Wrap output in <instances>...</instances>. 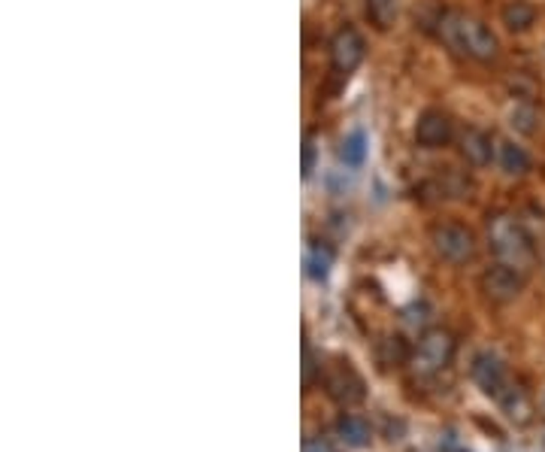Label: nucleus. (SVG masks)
<instances>
[{"instance_id": "nucleus-13", "label": "nucleus", "mask_w": 545, "mask_h": 452, "mask_svg": "<svg viewBox=\"0 0 545 452\" xmlns=\"http://www.w3.org/2000/svg\"><path fill=\"white\" fill-rule=\"evenodd\" d=\"M336 434H340L342 443L349 447H367L373 440V428L367 422L364 416H355V413H346L336 419Z\"/></svg>"}, {"instance_id": "nucleus-15", "label": "nucleus", "mask_w": 545, "mask_h": 452, "mask_svg": "<svg viewBox=\"0 0 545 452\" xmlns=\"http://www.w3.org/2000/svg\"><path fill=\"white\" fill-rule=\"evenodd\" d=\"M376 355H379V364H382V368H400V364L412 361V352H409L406 340L397 337V335L382 337L379 346H376Z\"/></svg>"}, {"instance_id": "nucleus-4", "label": "nucleus", "mask_w": 545, "mask_h": 452, "mask_svg": "<svg viewBox=\"0 0 545 452\" xmlns=\"http://www.w3.org/2000/svg\"><path fill=\"white\" fill-rule=\"evenodd\" d=\"M430 243H434V252L448 265H467V261L476 258V234L463 225H437L430 231Z\"/></svg>"}, {"instance_id": "nucleus-21", "label": "nucleus", "mask_w": 545, "mask_h": 452, "mask_svg": "<svg viewBox=\"0 0 545 452\" xmlns=\"http://www.w3.org/2000/svg\"><path fill=\"white\" fill-rule=\"evenodd\" d=\"M316 368H322V364H316V359H312V349L303 346V383L312 386V374H316Z\"/></svg>"}, {"instance_id": "nucleus-8", "label": "nucleus", "mask_w": 545, "mask_h": 452, "mask_svg": "<svg viewBox=\"0 0 545 452\" xmlns=\"http://www.w3.org/2000/svg\"><path fill=\"white\" fill-rule=\"evenodd\" d=\"M470 370H472V379L479 383V388H482L485 395H491V398H497V395L512 383L506 364L497 359L494 352H479L476 359H472Z\"/></svg>"}, {"instance_id": "nucleus-3", "label": "nucleus", "mask_w": 545, "mask_h": 452, "mask_svg": "<svg viewBox=\"0 0 545 452\" xmlns=\"http://www.w3.org/2000/svg\"><path fill=\"white\" fill-rule=\"evenodd\" d=\"M452 359H454V337L446 328H430L421 335L409 364H412V370L419 377H434L443 368H448Z\"/></svg>"}, {"instance_id": "nucleus-16", "label": "nucleus", "mask_w": 545, "mask_h": 452, "mask_svg": "<svg viewBox=\"0 0 545 452\" xmlns=\"http://www.w3.org/2000/svg\"><path fill=\"white\" fill-rule=\"evenodd\" d=\"M367 152H370V140H367L364 131L346 134V140H342V146H340V158L346 168H360V164L367 161Z\"/></svg>"}, {"instance_id": "nucleus-10", "label": "nucleus", "mask_w": 545, "mask_h": 452, "mask_svg": "<svg viewBox=\"0 0 545 452\" xmlns=\"http://www.w3.org/2000/svg\"><path fill=\"white\" fill-rule=\"evenodd\" d=\"M494 161H497V168H500L503 173H506V177H524V173L533 168V158H531V152H527V149L521 146V143L509 140V137L497 140Z\"/></svg>"}, {"instance_id": "nucleus-17", "label": "nucleus", "mask_w": 545, "mask_h": 452, "mask_svg": "<svg viewBox=\"0 0 545 452\" xmlns=\"http://www.w3.org/2000/svg\"><path fill=\"white\" fill-rule=\"evenodd\" d=\"M509 125L518 134H536V128H540V113H536L533 104L518 100V104L509 109Z\"/></svg>"}, {"instance_id": "nucleus-11", "label": "nucleus", "mask_w": 545, "mask_h": 452, "mask_svg": "<svg viewBox=\"0 0 545 452\" xmlns=\"http://www.w3.org/2000/svg\"><path fill=\"white\" fill-rule=\"evenodd\" d=\"M494 401L500 404L503 416H506L512 425H527L533 419V401L527 398L524 388L515 386V383H509L500 395H497Z\"/></svg>"}, {"instance_id": "nucleus-2", "label": "nucleus", "mask_w": 545, "mask_h": 452, "mask_svg": "<svg viewBox=\"0 0 545 452\" xmlns=\"http://www.w3.org/2000/svg\"><path fill=\"white\" fill-rule=\"evenodd\" d=\"M488 246H491L497 261L515 267L521 274H527L536 265L533 237L527 234V228L515 216H506V213L488 222Z\"/></svg>"}, {"instance_id": "nucleus-12", "label": "nucleus", "mask_w": 545, "mask_h": 452, "mask_svg": "<svg viewBox=\"0 0 545 452\" xmlns=\"http://www.w3.org/2000/svg\"><path fill=\"white\" fill-rule=\"evenodd\" d=\"M497 152V143L488 137L485 131L479 128H467L461 137V155L467 158V164L472 168H488L491 164V158Z\"/></svg>"}, {"instance_id": "nucleus-9", "label": "nucleus", "mask_w": 545, "mask_h": 452, "mask_svg": "<svg viewBox=\"0 0 545 452\" xmlns=\"http://www.w3.org/2000/svg\"><path fill=\"white\" fill-rule=\"evenodd\" d=\"M452 140V118L439 109H428L415 122V143L424 149H443Z\"/></svg>"}, {"instance_id": "nucleus-1", "label": "nucleus", "mask_w": 545, "mask_h": 452, "mask_svg": "<svg viewBox=\"0 0 545 452\" xmlns=\"http://www.w3.org/2000/svg\"><path fill=\"white\" fill-rule=\"evenodd\" d=\"M437 34L439 39L448 46L452 52L463 55V58H472V61H488L497 58V49H500V43H497L494 30L485 25V22L472 19L467 13H443L437 22Z\"/></svg>"}, {"instance_id": "nucleus-7", "label": "nucleus", "mask_w": 545, "mask_h": 452, "mask_svg": "<svg viewBox=\"0 0 545 452\" xmlns=\"http://www.w3.org/2000/svg\"><path fill=\"white\" fill-rule=\"evenodd\" d=\"M324 388L327 395L336 401V404H358L364 401V379H360L355 370L349 368V364H336V368H331L324 374Z\"/></svg>"}, {"instance_id": "nucleus-18", "label": "nucleus", "mask_w": 545, "mask_h": 452, "mask_svg": "<svg viewBox=\"0 0 545 452\" xmlns=\"http://www.w3.org/2000/svg\"><path fill=\"white\" fill-rule=\"evenodd\" d=\"M331 265H333V256L327 246H312L307 252V274L312 276L316 282L327 280V274H331Z\"/></svg>"}, {"instance_id": "nucleus-6", "label": "nucleus", "mask_w": 545, "mask_h": 452, "mask_svg": "<svg viewBox=\"0 0 545 452\" xmlns=\"http://www.w3.org/2000/svg\"><path fill=\"white\" fill-rule=\"evenodd\" d=\"M364 55H367V43H364V37H360L355 28L336 30L333 39H331V61H333V70H340V74H351V70L360 67Z\"/></svg>"}, {"instance_id": "nucleus-14", "label": "nucleus", "mask_w": 545, "mask_h": 452, "mask_svg": "<svg viewBox=\"0 0 545 452\" xmlns=\"http://www.w3.org/2000/svg\"><path fill=\"white\" fill-rule=\"evenodd\" d=\"M500 19L509 30L521 34V30H527L536 22V6L531 0H506L500 10Z\"/></svg>"}, {"instance_id": "nucleus-5", "label": "nucleus", "mask_w": 545, "mask_h": 452, "mask_svg": "<svg viewBox=\"0 0 545 452\" xmlns=\"http://www.w3.org/2000/svg\"><path fill=\"white\" fill-rule=\"evenodd\" d=\"M524 276L527 274H521V271H515V267L497 261L494 267H488V271L482 274L479 285H482L485 298L494 300V304H512V300H518L521 291H524Z\"/></svg>"}, {"instance_id": "nucleus-20", "label": "nucleus", "mask_w": 545, "mask_h": 452, "mask_svg": "<svg viewBox=\"0 0 545 452\" xmlns=\"http://www.w3.org/2000/svg\"><path fill=\"white\" fill-rule=\"evenodd\" d=\"M316 158H318L316 143H312V137H307V143H303V177H309L316 170Z\"/></svg>"}, {"instance_id": "nucleus-19", "label": "nucleus", "mask_w": 545, "mask_h": 452, "mask_svg": "<svg viewBox=\"0 0 545 452\" xmlns=\"http://www.w3.org/2000/svg\"><path fill=\"white\" fill-rule=\"evenodd\" d=\"M367 13L385 30L397 22V0H367Z\"/></svg>"}, {"instance_id": "nucleus-22", "label": "nucleus", "mask_w": 545, "mask_h": 452, "mask_svg": "<svg viewBox=\"0 0 545 452\" xmlns=\"http://www.w3.org/2000/svg\"><path fill=\"white\" fill-rule=\"evenodd\" d=\"M303 452H336V449H333L327 440L316 438V440H307V447H303Z\"/></svg>"}]
</instances>
